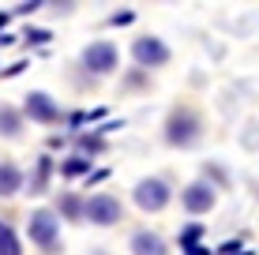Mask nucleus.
Returning <instances> with one entry per match:
<instances>
[{"label": "nucleus", "instance_id": "2", "mask_svg": "<svg viewBox=\"0 0 259 255\" xmlns=\"http://www.w3.org/2000/svg\"><path fill=\"white\" fill-rule=\"evenodd\" d=\"M83 214L91 218L94 225H113V222H120V203L113 195H94V199H87V207H83Z\"/></svg>", "mask_w": 259, "mask_h": 255}, {"label": "nucleus", "instance_id": "1", "mask_svg": "<svg viewBox=\"0 0 259 255\" xmlns=\"http://www.w3.org/2000/svg\"><path fill=\"white\" fill-rule=\"evenodd\" d=\"M30 240L41 251H57V218L49 210H34L30 214Z\"/></svg>", "mask_w": 259, "mask_h": 255}, {"label": "nucleus", "instance_id": "5", "mask_svg": "<svg viewBox=\"0 0 259 255\" xmlns=\"http://www.w3.org/2000/svg\"><path fill=\"white\" fill-rule=\"evenodd\" d=\"M136 203L143 210H162L169 203V188H165V180H139V188H136Z\"/></svg>", "mask_w": 259, "mask_h": 255}, {"label": "nucleus", "instance_id": "9", "mask_svg": "<svg viewBox=\"0 0 259 255\" xmlns=\"http://www.w3.org/2000/svg\"><path fill=\"white\" fill-rule=\"evenodd\" d=\"M132 255H165V244L154 233H136L132 236Z\"/></svg>", "mask_w": 259, "mask_h": 255}, {"label": "nucleus", "instance_id": "8", "mask_svg": "<svg viewBox=\"0 0 259 255\" xmlns=\"http://www.w3.org/2000/svg\"><path fill=\"white\" fill-rule=\"evenodd\" d=\"M26 113H30L34 120H46V124L60 117V109H57V105H53V101L46 98V94H30V98H26Z\"/></svg>", "mask_w": 259, "mask_h": 255}, {"label": "nucleus", "instance_id": "12", "mask_svg": "<svg viewBox=\"0 0 259 255\" xmlns=\"http://www.w3.org/2000/svg\"><path fill=\"white\" fill-rule=\"evenodd\" d=\"M0 124H4V135H15L19 131V117L12 109H0Z\"/></svg>", "mask_w": 259, "mask_h": 255}, {"label": "nucleus", "instance_id": "7", "mask_svg": "<svg viewBox=\"0 0 259 255\" xmlns=\"http://www.w3.org/2000/svg\"><path fill=\"white\" fill-rule=\"evenodd\" d=\"M184 207H188L192 214H207L214 207V191L207 184H192V188H184Z\"/></svg>", "mask_w": 259, "mask_h": 255}, {"label": "nucleus", "instance_id": "4", "mask_svg": "<svg viewBox=\"0 0 259 255\" xmlns=\"http://www.w3.org/2000/svg\"><path fill=\"white\" fill-rule=\"evenodd\" d=\"M83 64L98 75L113 72V68H117V49H113L109 41H94V45H87V53H83Z\"/></svg>", "mask_w": 259, "mask_h": 255}, {"label": "nucleus", "instance_id": "10", "mask_svg": "<svg viewBox=\"0 0 259 255\" xmlns=\"http://www.w3.org/2000/svg\"><path fill=\"white\" fill-rule=\"evenodd\" d=\"M23 188V177L15 165H0V195H15Z\"/></svg>", "mask_w": 259, "mask_h": 255}, {"label": "nucleus", "instance_id": "3", "mask_svg": "<svg viewBox=\"0 0 259 255\" xmlns=\"http://www.w3.org/2000/svg\"><path fill=\"white\" fill-rule=\"evenodd\" d=\"M169 143H181V146H188L195 135H199V120H195V113H173V117H169Z\"/></svg>", "mask_w": 259, "mask_h": 255}, {"label": "nucleus", "instance_id": "11", "mask_svg": "<svg viewBox=\"0 0 259 255\" xmlns=\"http://www.w3.org/2000/svg\"><path fill=\"white\" fill-rule=\"evenodd\" d=\"M0 255H19V240L4 222H0Z\"/></svg>", "mask_w": 259, "mask_h": 255}, {"label": "nucleus", "instance_id": "13", "mask_svg": "<svg viewBox=\"0 0 259 255\" xmlns=\"http://www.w3.org/2000/svg\"><path fill=\"white\" fill-rule=\"evenodd\" d=\"M4 23H8V19H4V15H0V30H4Z\"/></svg>", "mask_w": 259, "mask_h": 255}, {"label": "nucleus", "instance_id": "6", "mask_svg": "<svg viewBox=\"0 0 259 255\" xmlns=\"http://www.w3.org/2000/svg\"><path fill=\"white\" fill-rule=\"evenodd\" d=\"M132 53H136V60L143 68H158V64H165V60H169V49L158 38H139L136 45H132Z\"/></svg>", "mask_w": 259, "mask_h": 255}]
</instances>
